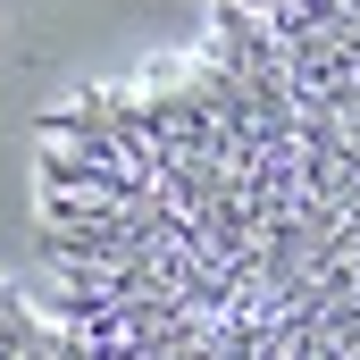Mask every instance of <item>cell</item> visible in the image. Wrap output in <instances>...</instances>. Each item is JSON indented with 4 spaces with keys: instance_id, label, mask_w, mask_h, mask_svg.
Listing matches in <instances>:
<instances>
[{
    "instance_id": "1",
    "label": "cell",
    "mask_w": 360,
    "mask_h": 360,
    "mask_svg": "<svg viewBox=\"0 0 360 360\" xmlns=\"http://www.w3.org/2000/svg\"><path fill=\"white\" fill-rule=\"evenodd\" d=\"M42 302L84 360H360V0H210V42L34 143Z\"/></svg>"
},
{
    "instance_id": "2",
    "label": "cell",
    "mask_w": 360,
    "mask_h": 360,
    "mask_svg": "<svg viewBox=\"0 0 360 360\" xmlns=\"http://www.w3.org/2000/svg\"><path fill=\"white\" fill-rule=\"evenodd\" d=\"M0 360H84L76 335L51 319V302L25 293L17 276H0Z\"/></svg>"
}]
</instances>
